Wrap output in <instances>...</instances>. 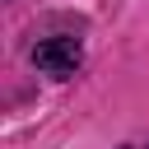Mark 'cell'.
I'll return each instance as SVG.
<instances>
[{"label":"cell","mask_w":149,"mask_h":149,"mask_svg":"<svg viewBox=\"0 0 149 149\" xmlns=\"http://www.w3.org/2000/svg\"><path fill=\"white\" fill-rule=\"evenodd\" d=\"M33 61H37V70H42V74L65 79V74H74V70H79L84 51H79V37H47V42H37V47H33Z\"/></svg>","instance_id":"obj_1"}]
</instances>
